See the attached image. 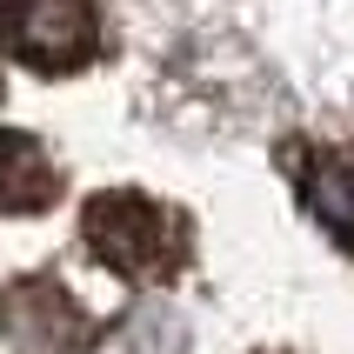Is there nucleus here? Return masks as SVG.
<instances>
[{
    "label": "nucleus",
    "instance_id": "nucleus-3",
    "mask_svg": "<svg viewBox=\"0 0 354 354\" xmlns=\"http://www.w3.org/2000/svg\"><path fill=\"white\" fill-rule=\"evenodd\" d=\"M0 328L14 354H94V321L60 281L27 274L0 295Z\"/></svg>",
    "mask_w": 354,
    "mask_h": 354
},
{
    "label": "nucleus",
    "instance_id": "nucleus-2",
    "mask_svg": "<svg viewBox=\"0 0 354 354\" xmlns=\"http://www.w3.org/2000/svg\"><path fill=\"white\" fill-rule=\"evenodd\" d=\"M0 47L34 74H80L100 54L94 0H0Z\"/></svg>",
    "mask_w": 354,
    "mask_h": 354
},
{
    "label": "nucleus",
    "instance_id": "nucleus-1",
    "mask_svg": "<svg viewBox=\"0 0 354 354\" xmlns=\"http://www.w3.org/2000/svg\"><path fill=\"white\" fill-rule=\"evenodd\" d=\"M80 234H87V254L100 268H114L120 281H140V288H160L187 268V221L134 187L94 194L80 214Z\"/></svg>",
    "mask_w": 354,
    "mask_h": 354
},
{
    "label": "nucleus",
    "instance_id": "nucleus-4",
    "mask_svg": "<svg viewBox=\"0 0 354 354\" xmlns=\"http://www.w3.org/2000/svg\"><path fill=\"white\" fill-rule=\"evenodd\" d=\"M301 207L321 221V234L341 241V248H354V154H341V147H315V154H301Z\"/></svg>",
    "mask_w": 354,
    "mask_h": 354
},
{
    "label": "nucleus",
    "instance_id": "nucleus-5",
    "mask_svg": "<svg viewBox=\"0 0 354 354\" xmlns=\"http://www.w3.org/2000/svg\"><path fill=\"white\" fill-rule=\"evenodd\" d=\"M60 201V167L34 134L0 127V214H40Z\"/></svg>",
    "mask_w": 354,
    "mask_h": 354
}]
</instances>
